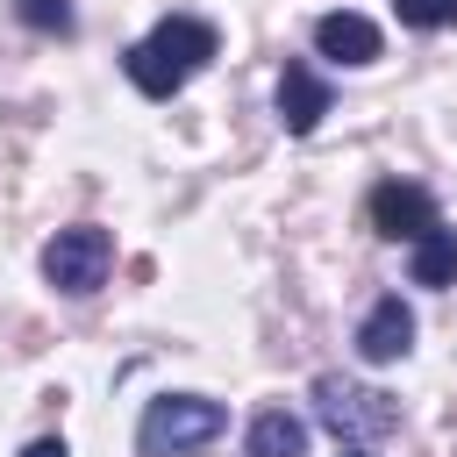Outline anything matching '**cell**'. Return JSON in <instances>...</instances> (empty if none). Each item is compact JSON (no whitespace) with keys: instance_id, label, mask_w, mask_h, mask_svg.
<instances>
[{"instance_id":"6da1fadb","label":"cell","mask_w":457,"mask_h":457,"mask_svg":"<svg viewBox=\"0 0 457 457\" xmlns=\"http://www.w3.org/2000/svg\"><path fill=\"white\" fill-rule=\"evenodd\" d=\"M214 50H221V43H214V29H207V21H193V14H164L143 43H129L121 71L136 79V93H143V100H171V93H186V79H193Z\"/></svg>"},{"instance_id":"7a4b0ae2","label":"cell","mask_w":457,"mask_h":457,"mask_svg":"<svg viewBox=\"0 0 457 457\" xmlns=\"http://www.w3.org/2000/svg\"><path fill=\"white\" fill-rule=\"evenodd\" d=\"M228 428V407L207 400V393H164L143 407V428H136V450L143 457H186L200 443H214Z\"/></svg>"},{"instance_id":"3957f363","label":"cell","mask_w":457,"mask_h":457,"mask_svg":"<svg viewBox=\"0 0 457 457\" xmlns=\"http://www.w3.org/2000/svg\"><path fill=\"white\" fill-rule=\"evenodd\" d=\"M314 414H321L343 443H378V436H393V428H400L393 393L357 386V378H343V371H321V378H314Z\"/></svg>"},{"instance_id":"277c9868","label":"cell","mask_w":457,"mask_h":457,"mask_svg":"<svg viewBox=\"0 0 457 457\" xmlns=\"http://www.w3.org/2000/svg\"><path fill=\"white\" fill-rule=\"evenodd\" d=\"M107 264H114V236H107V228H93V221L57 228V236H50V250H43V278H50L57 293H93V286L107 278Z\"/></svg>"},{"instance_id":"5b68a950","label":"cell","mask_w":457,"mask_h":457,"mask_svg":"<svg viewBox=\"0 0 457 457\" xmlns=\"http://www.w3.org/2000/svg\"><path fill=\"white\" fill-rule=\"evenodd\" d=\"M371 228L378 236H407V243H421L428 228H436V200L421 193V186H400V179H386V186H371Z\"/></svg>"},{"instance_id":"8992f818","label":"cell","mask_w":457,"mask_h":457,"mask_svg":"<svg viewBox=\"0 0 457 457\" xmlns=\"http://www.w3.org/2000/svg\"><path fill=\"white\" fill-rule=\"evenodd\" d=\"M321 114H328V79L293 57V64L278 71V121H286V136H314Z\"/></svg>"},{"instance_id":"52a82bcc","label":"cell","mask_w":457,"mask_h":457,"mask_svg":"<svg viewBox=\"0 0 457 457\" xmlns=\"http://www.w3.org/2000/svg\"><path fill=\"white\" fill-rule=\"evenodd\" d=\"M407 350H414V314H407L400 293H386V300L357 321V357H364V364H393V357H407Z\"/></svg>"},{"instance_id":"ba28073f","label":"cell","mask_w":457,"mask_h":457,"mask_svg":"<svg viewBox=\"0 0 457 457\" xmlns=\"http://www.w3.org/2000/svg\"><path fill=\"white\" fill-rule=\"evenodd\" d=\"M314 50L321 57H336V64H378V21L371 14H350V7H336V14H321L314 21Z\"/></svg>"},{"instance_id":"9c48e42d","label":"cell","mask_w":457,"mask_h":457,"mask_svg":"<svg viewBox=\"0 0 457 457\" xmlns=\"http://www.w3.org/2000/svg\"><path fill=\"white\" fill-rule=\"evenodd\" d=\"M250 457H307V421L286 407H264L250 421Z\"/></svg>"},{"instance_id":"30bf717a","label":"cell","mask_w":457,"mask_h":457,"mask_svg":"<svg viewBox=\"0 0 457 457\" xmlns=\"http://www.w3.org/2000/svg\"><path fill=\"white\" fill-rule=\"evenodd\" d=\"M407 271H414V286H457V228H443V221H436V228L414 243Z\"/></svg>"},{"instance_id":"8fae6325","label":"cell","mask_w":457,"mask_h":457,"mask_svg":"<svg viewBox=\"0 0 457 457\" xmlns=\"http://www.w3.org/2000/svg\"><path fill=\"white\" fill-rule=\"evenodd\" d=\"M14 14L29 21V29H43V36H71V0H14Z\"/></svg>"},{"instance_id":"7c38bea8","label":"cell","mask_w":457,"mask_h":457,"mask_svg":"<svg viewBox=\"0 0 457 457\" xmlns=\"http://www.w3.org/2000/svg\"><path fill=\"white\" fill-rule=\"evenodd\" d=\"M393 14L407 29H450L457 21V0H393Z\"/></svg>"},{"instance_id":"4fadbf2b","label":"cell","mask_w":457,"mask_h":457,"mask_svg":"<svg viewBox=\"0 0 457 457\" xmlns=\"http://www.w3.org/2000/svg\"><path fill=\"white\" fill-rule=\"evenodd\" d=\"M21 457H71V450H64V436H36Z\"/></svg>"},{"instance_id":"5bb4252c","label":"cell","mask_w":457,"mask_h":457,"mask_svg":"<svg viewBox=\"0 0 457 457\" xmlns=\"http://www.w3.org/2000/svg\"><path fill=\"white\" fill-rule=\"evenodd\" d=\"M343 457H364V450H343Z\"/></svg>"}]
</instances>
